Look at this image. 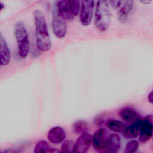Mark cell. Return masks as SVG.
I'll use <instances>...</instances> for the list:
<instances>
[{
    "mask_svg": "<svg viewBox=\"0 0 153 153\" xmlns=\"http://www.w3.org/2000/svg\"><path fill=\"white\" fill-rule=\"evenodd\" d=\"M33 17L37 47L41 51H47L51 47V41L45 17L42 12L39 10L34 11Z\"/></svg>",
    "mask_w": 153,
    "mask_h": 153,
    "instance_id": "cell-1",
    "label": "cell"
},
{
    "mask_svg": "<svg viewBox=\"0 0 153 153\" xmlns=\"http://www.w3.org/2000/svg\"><path fill=\"white\" fill-rule=\"evenodd\" d=\"M111 20V12L109 2L107 1L100 0L96 2L94 13V25L100 32L108 30Z\"/></svg>",
    "mask_w": 153,
    "mask_h": 153,
    "instance_id": "cell-2",
    "label": "cell"
},
{
    "mask_svg": "<svg viewBox=\"0 0 153 153\" xmlns=\"http://www.w3.org/2000/svg\"><path fill=\"white\" fill-rule=\"evenodd\" d=\"M14 35L17 45V50L19 56L26 58L30 50V42L27 30L24 23L17 22L14 25Z\"/></svg>",
    "mask_w": 153,
    "mask_h": 153,
    "instance_id": "cell-3",
    "label": "cell"
},
{
    "mask_svg": "<svg viewBox=\"0 0 153 153\" xmlns=\"http://www.w3.org/2000/svg\"><path fill=\"white\" fill-rule=\"evenodd\" d=\"M79 11V21L82 25L88 26L90 24L94 7V1L92 0H84L81 1Z\"/></svg>",
    "mask_w": 153,
    "mask_h": 153,
    "instance_id": "cell-4",
    "label": "cell"
},
{
    "mask_svg": "<svg viewBox=\"0 0 153 153\" xmlns=\"http://www.w3.org/2000/svg\"><path fill=\"white\" fill-rule=\"evenodd\" d=\"M52 28L54 35L58 38H63L67 33V25L55 10L53 13L52 20Z\"/></svg>",
    "mask_w": 153,
    "mask_h": 153,
    "instance_id": "cell-5",
    "label": "cell"
},
{
    "mask_svg": "<svg viewBox=\"0 0 153 153\" xmlns=\"http://www.w3.org/2000/svg\"><path fill=\"white\" fill-rule=\"evenodd\" d=\"M109 136L108 131L105 128L98 129L91 137V142L94 148L99 152L102 151L106 146Z\"/></svg>",
    "mask_w": 153,
    "mask_h": 153,
    "instance_id": "cell-6",
    "label": "cell"
},
{
    "mask_svg": "<svg viewBox=\"0 0 153 153\" xmlns=\"http://www.w3.org/2000/svg\"><path fill=\"white\" fill-rule=\"evenodd\" d=\"M152 117L149 115L142 120V124L140 128V141L142 143L148 141L152 136Z\"/></svg>",
    "mask_w": 153,
    "mask_h": 153,
    "instance_id": "cell-7",
    "label": "cell"
},
{
    "mask_svg": "<svg viewBox=\"0 0 153 153\" xmlns=\"http://www.w3.org/2000/svg\"><path fill=\"white\" fill-rule=\"evenodd\" d=\"M133 1H122L121 5L117 8V17L121 23H126L128 20L133 8Z\"/></svg>",
    "mask_w": 153,
    "mask_h": 153,
    "instance_id": "cell-8",
    "label": "cell"
},
{
    "mask_svg": "<svg viewBox=\"0 0 153 153\" xmlns=\"http://www.w3.org/2000/svg\"><path fill=\"white\" fill-rule=\"evenodd\" d=\"M91 137L87 132L81 134L74 145V153H87L91 143Z\"/></svg>",
    "mask_w": 153,
    "mask_h": 153,
    "instance_id": "cell-9",
    "label": "cell"
},
{
    "mask_svg": "<svg viewBox=\"0 0 153 153\" xmlns=\"http://www.w3.org/2000/svg\"><path fill=\"white\" fill-rule=\"evenodd\" d=\"M57 11L59 15L65 21L74 19L69 5V0H60L57 2Z\"/></svg>",
    "mask_w": 153,
    "mask_h": 153,
    "instance_id": "cell-10",
    "label": "cell"
},
{
    "mask_svg": "<svg viewBox=\"0 0 153 153\" xmlns=\"http://www.w3.org/2000/svg\"><path fill=\"white\" fill-rule=\"evenodd\" d=\"M121 146V139L116 134H112L108 137L106 147L100 153H118Z\"/></svg>",
    "mask_w": 153,
    "mask_h": 153,
    "instance_id": "cell-11",
    "label": "cell"
},
{
    "mask_svg": "<svg viewBox=\"0 0 153 153\" xmlns=\"http://www.w3.org/2000/svg\"><path fill=\"white\" fill-rule=\"evenodd\" d=\"M118 114L123 120L131 124H134L140 119L137 112L130 107H125L121 109Z\"/></svg>",
    "mask_w": 153,
    "mask_h": 153,
    "instance_id": "cell-12",
    "label": "cell"
},
{
    "mask_svg": "<svg viewBox=\"0 0 153 153\" xmlns=\"http://www.w3.org/2000/svg\"><path fill=\"white\" fill-rule=\"evenodd\" d=\"M66 137V133L64 129L60 127L56 126L51 128L47 134L48 140L53 143H59L62 142Z\"/></svg>",
    "mask_w": 153,
    "mask_h": 153,
    "instance_id": "cell-13",
    "label": "cell"
},
{
    "mask_svg": "<svg viewBox=\"0 0 153 153\" xmlns=\"http://www.w3.org/2000/svg\"><path fill=\"white\" fill-rule=\"evenodd\" d=\"M11 60V53L8 47L0 33V65L7 66Z\"/></svg>",
    "mask_w": 153,
    "mask_h": 153,
    "instance_id": "cell-14",
    "label": "cell"
},
{
    "mask_svg": "<svg viewBox=\"0 0 153 153\" xmlns=\"http://www.w3.org/2000/svg\"><path fill=\"white\" fill-rule=\"evenodd\" d=\"M142 119H139L137 121L132 124V125L126 127L125 130L123 131V136L127 139H134L137 137L139 134V130L142 124Z\"/></svg>",
    "mask_w": 153,
    "mask_h": 153,
    "instance_id": "cell-15",
    "label": "cell"
},
{
    "mask_svg": "<svg viewBox=\"0 0 153 153\" xmlns=\"http://www.w3.org/2000/svg\"><path fill=\"white\" fill-rule=\"evenodd\" d=\"M106 125L110 130L118 133L123 132L127 127L123 123L116 120H109Z\"/></svg>",
    "mask_w": 153,
    "mask_h": 153,
    "instance_id": "cell-16",
    "label": "cell"
},
{
    "mask_svg": "<svg viewBox=\"0 0 153 153\" xmlns=\"http://www.w3.org/2000/svg\"><path fill=\"white\" fill-rule=\"evenodd\" d=\"M73 128L75 133L80 135L87 133L88 129V124L83 120H78L75 121L73 125Z\"/></svg>",
    "mask_w": 153,
    "mask_h": 153,
    "instance_id": "cell-17",
    "label": "cell"
},
{
    "mask_svg": "<svg viewBox=\"0 0 153 153\" xmlns=\"http://www.w3.org/2000/svg\"><path fill=\"white\" fill-rule=\"evenodd\" d=\"M50 149L48 143L42 140L36 143L34 149V153H48Z\"/></svg>",
    "mask_w": 153,
    "mask_h": 153,
    "instance_id": "cell-18",
    "label": "cell"
},
{
    "mask_svg": "<svg viewBox=\"0 0 153 153\" xmlns=\"http://www.w3.org/2000/svg\"><path fill=\"white\" fill-rule=\"evenodd\" d=\"M74 145L71 140H65L61 146L59 153H74Z\"/></svg>",
    "mask_w": 153,
    "mask_h": 153,
    "instance_id": "cell-19",
    "label": "cell"
},
{
    "mask_svg": "<svg viewBox=\"0 0 153 153\" xmlns=\"http://www.w3.org/2000/svg\"><path fill=\"white\" fill-rule=\"evenodd\" d=\"M139 146V142L137 140H131L128 142L124 149V153H134L135 152Z\"/></svg>",
    "mask_w": 153,
    "mask_h": 153,
    "instance_id": "cell-20",
    "label": "cell"
},
{
    "mask_svg": "<svg viewBox=\"0 0 153 153\" xmlns=\"http://www.w3.org/2000/svg\"><path fill=\"white\" fill-rule=\"evenodd\" d=\"M69 2L71 11L74 16L75 17L79 13L81 1L78 0H69Z\"/></svg>",
    "mask_w": 153,
    "mask_h": 153,
    "instance_id": "cell-21",
    "label": "cell"
},
{
    "mask_svg": "<svg viewBox=\"0 0 153 153\" xmlns=\"http://www.w3.org/2000/svg\"><path fill=\"white\" fill-rule=\"evenodd\" d=\"M122 1H110L109 2L111 4V6L115 9H117L121 4Z\"/></svg>",
    "mask_w": 153,
    "mask_h": 153,
    "instance_id": "cell-22",
    "label": "cell"
},
{
    "mask_svg": "<svg viewBox=\"0 0 153 153\" xmlns=\"http://www.w3.org/2000/svg\"><path fill=\"white\" fill-rule=\"evenodd\" d=\"M148 100L151 103H152V102H153V93H152V91H151L149 93V94L148 95Z\"/></svg>",
    "mask_w": 153,
    "mask_h": 153,
    "instance_id": "cell-23",
    "label": "cell"
},
{
    "mask_svg": "<svg viewBox=\"0 0 153 153\" xmlns=\"http://www.w3.org/2000/svg\"><path fill=\"white\" fill-rule=\"evenodd\" d=\"M50 153H59V151L54 148H53V149H50V151H49Z\"/></svg>",
    "mask_w": 153,
    "mask_h": 153,
    "instance_id": "cell-24",
    "label": "cell"
},
{
    "mask_svg": "<svg viewBox=\"0 0 153 153\" xmlns=\"http://www.w3.org/2000/svg\"><path fill=\"white\" fill-rule=\"evenodd\" d=\"M4 4H2V3H0V11H1V10H2V9L4 8Z\"/></svg>",
    "mask_w": 153,
    "mask_h": 153,
    "instance_id": "cell-25",
    "label": "cell"
},
{
    "mask_svg": "<svg viewBox=\"0 0 153 153\" xmlns=\"http://www.w3.org/2000/svg\"><path fill=\"white\" fill-rule=\"evenodd\" d=\"M151 2V1H141V2H142V3H143V4H145V3H149V2Z\"/></svg>",
    "mask_w": 153,
    "mask_h": 153,
    "instance_id": "cell-26",
    "label": "cell"
},
{
    "mask_svg": "<svg viewBox=\"0 0 153 153\" xmlns=\"http://www.w3.org/2000/svg\"><path fill=\"white\" fill-rule=\"evenodd\" d=\"M134 153H145V152H134Z\"/></svg>",
    "mask_w": 153,
    "mask_h": 153,
    "instance_id": "cell-27",
    "label": "cell"
},
{
    "mask_svg": "<svg viewBox=\"0 0 153 153\" xmlns=\"http://www.w3.org/2000/svg\"><path fill=\"white\" fill-rule=\"evenodd\" d=\"M0 153H2V152H1V151H0Z\"/></svg>",
    "mask_w": 153,
    "mask_h": 153,
    "instance_id": "cell-28",
    "label": "cell"
}]
</instances>
